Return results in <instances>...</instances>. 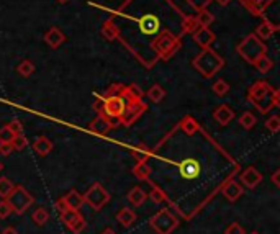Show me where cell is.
I'll return each instance as SVG.
<instances>
[{"instance_id":"obj_1","label":"cell","mask_w":280,"mask_h":234,"mask_svg":"<svg viewBox=\"0 0 280 234\" xmlns=\"http://www.w3.org/2000/svg\"><path fill=\"white\" fill-rule=\"evenodd\" d=\"M143 92L138 85H121V84H111L110 87L105 90L102 97L97 98L93 103V110L97 115H102L107 118L111 128H116L121 125V120L129 105L138 103L143 100Z\"/></svg>"},{"instance_id":"obj_2","label":"cell","mask_w":280,"mask_h":234,"mask_svg":"<svg viewBox=\"0 0 280 234\" xmlns=\"http://www.w3.org/2000/svg\"><path fill=\"white\" fill-rule=\"evenodd\" d=\"M126 18L136 27V35L131 36V40L133 41H136V40H148L149 41V49H151V43L158 38V36L163 33L164 30H169V28H163L161 17L158 14H154V12H143V14L138 15V17H133V15L126 14ZM153 56H154V54H153Z\"/></svg>"},{"instance_id":"obj_3","label":"cell","mask_w":280,"mask_h":234,"mask_svg":"<svg viewBox=\"0 0 280 234\" xmlns=\"http://www.w3.org/2000/svg\"><path fill=\"white\" fill-rule=\"evenodd\" d=\"M247 102L252 103L260 113H269L270 110L277 108L280 103V92L273 89L269 82L259 81L254 82L247 90Z\"/></svg>"},{"instance_id":"obj_4","label":"cell","mask_w":280,"mask_h":234,"mask_svg":"<svg viewBox=\"0 0 280 234\" xmlns=\"http://www.w3.org/2000/svg\"><path fill=\"white\" fill-rule=\"evenodd\" d=\"M192 66L195 67V71L198 74H202V77L213 79L215 74H218L223 69L225 59H223L216 51H213L211 48H207V49H202V51L194 58Z\"/></svg>"},{"instance_id":"obj_5","label":"cell","mask_w":280,"mask_h":234,"mask_svg":"<svg viewBox=\"0 0 280 234\" xmlns=\"http://www.w3.org/2000/svg\"><path fill=\"white\" fill-rule=\"evenodd\" d=\"M182 46V36L172 33L171 30H164L158 38L151 43V51L156 59L169 61Z\"/></svg>"},{"instance_id":"obj_6","label":"cell","mask_w":280,"mask_h":234,"mask_svg":"<svg viewBox=\"0 0 280 234\" xmlns=\"http://www.w3.org/2000/svg\"><path fill=\"white\" fill-rule=\"evenodd\" d=\"M236 53H238L247 64L252 66L260 56L267 54V46L262 40H259L256 35L251 33V35H247L244 40H241L239 45L236 46Z\"/></svg>"},{"instance_id":"obj_7","label":"cell","mask_w":280,"mask_h":234,"mask_svg":"<svg viewBox=\"0 0 280 234\" xmlns=\"http://www.w3.org/2000/svg\"><path fill=\"white\" fill-rule=\"evenodd\" d=\"M149 226L158 234H172V231H176L179 226V218L171 211V208H166L149 219Z\"/></svg>"},{"instance_id":"obj_8","label":"cell","mask_w":280,"mask_h":234,"mask_svg":"<svg viewBox=\"0 0 280 234\" xmlns=\"http://www.w3.org/2000/svg\"><path fill=\"white\" fill-rule=\"evenodd\" d=\"M5 200L9 201V205L12 206V211L15 214L27 213L28 208L35 203V198L31 196V193L22 185H15V188L12 190V193Z\"/></svg>"},{"instance_id":"obj_9","label":"cell","mask_w":280,"mask_h":234,"mask_svg":"<svg viewBox=\"0 0 280 234\" xmlns=\"http://www.w3.org/2000/svg\"><path fill=\"white\" fill-rule=\"evenodd\" d=\"M108 201H110V193L102 187V183H98V182L92 183L84 195V203L90 205L92 210H95V211H100Z\"/></svg>"},{"instance_id":"obj_10","label":"cell","mask_w":280,"mask_h":234,"mask_svg":"<svg viewBox=\"0 0 280 234\" xmlns=\"http://www.w3.org/2000/svg\"><path fill=\"white\" fill-rule=\"evenodd\" d=\"M179 174L182 175L185 180H195V178L202 174V165L195 159H184L177 164Z\"/></svg>"},{"instance_id":"obj_11","label":"cell","mask_w":280,"mask_h":234,"mask_svg":"<svg viewBox=\"0 0 280 234\" xmlns=\"http://www.w3.org/2000/svg\"><path fill=\"white\" fill-rule=\"evenodd\" d=\"M262 182V174L256 167H246L241 172V185H244L249 190H254L259 183Z\"/></svg>"},{"instance_id":"obj_12","label":"cell","mask_w":280,"mask_h":234,"mask_svg":"<svg viewBox=\"0 0 280 234\" xmlns=\"http://www.w3.org/2000/svg\"><path fill=\"white\" fill-rule=\"evenodd\" d=\"M221 193L223 196L228 200V201H238L242 195H244V187L241 185V182H236V180H228L225 183V187L221 188Z\"/></svg>"},{"instance_id":"obj_13","label":"cell","mask_w":280,"mask_h":234,"mask_svg":"<svg viewBox=\"0 0 280 234\" xmlns=\"http://www.w3.org/2000/svg\"><path fill=\"white\" fill-rule=\"evenodd\" d=\"M192 36H194V41H195L197 45L200 46L202 49L211 48V45H213L215 40H216L215 33L211 32L210 28H207V27H200V28L197 30V32L192 33Z\"/></svg>"},{"instance_id":"obj_14","label":"cell","mask_w":280,"mask_h":234,"mask_svg":"<svg viewBox=\"0 0 280 234\" xmlns=\"http://www.w3.org/2000/svg\"><path fill=\"white\" fill-rule=\"evenodd\" d=\"M111 129L113 128L110 126L108 120L103 118L102 115H97L95 118L89 123V131L97 134V136H108V133L111 131Z\"/></svg>"},{"instance_id":"obj_15","label":"cell","mask_w":280,"mask_h":234,"mask_svg":"<svg viewBox=\"0 0 280 234\" xmlns=\"http://www.w3.org/2000/svg\"><path fill=\"white\" fill-rule=\"evenodd\" d=\"M43 40H45V43H46L49 48L56 49V48H59L62 43L66 41V35L62 33L58 27H51L45 33V36H43Z\"/></svg>"},{"instance_id":"obj_16","label":"cell","mask_w":280,"mask_h":234,"mask_svg":"<svg viewBox=\"0 0 280 234\" xmlns=\"http://www.w3.org/2000/svg\"><path fill=\"white\" fill-rule=\"evenodd\" d=\"M213 118L220 123L221 126H226L229 125V123L233 121L234 118V112H233V108H229L228 105H220L218 108H215V112H213Z\"/></svg>"},{"instance_id":"obj_17","label":"cell","mask_w":280,"mask_h":234,"mask_svg":"<svg viewBox=\"0 0 280 234\" xmlns=\"http://www.w3.org/2000/svg\"><path fill=\"white\" fill-rule=\"evenodd\" d=\"M116 221L120 223L123 227H131L136 223V213L131 208H121L120 211L116 213Z\"/></svg>"},{"instance_id":"obj_18","label":"cell","mask_w":280,"mask_h":234,"mask_svg":"<svg viewBox=\"0 0 280 234\" xmlns=\"http://www.w3.org/2000/svg\"><path fill=\"white\" fill-rule=\"evenodd\" d=\"M102 36L107 41H115L118 40V27L113 18H108V20H105L102 23V30H100Z\"/></svg>"},{"instance_id":"obj_19","label":"cell","mask_w":280,"mask_h":234,"mask_svg":"<svg viewBox=\"0 0 280 234\" xmlns=\"http://www.w3.org/2000/svg\"><path fill=\"white\" fill-rule=\"evenodd\" d=\"M277 30H278L277 25H273V23L265 20V22H262V23L259 25L257 30H256V33H254V35H256L259 40L264 41V40H270L272 36H273V33L277 32Z\"/></svg>"},{"instance_id":"obj_20","label":"cell","mask_w":280,"mask_h":234,"mask_svg":"<svg viewBox=\"0 0 280 234\" xmlns=\"http://www.w3.org/2000/svg\"><path fill=\"white\" fill-rule=\"evenodd\" d=\"M62 198H64L66 205L69 206L71 210H80L84 205V195H80L77 190H71V192H67Z\"/></svg>"},{"instance_id":"obj_21","label":"cell","mask_w":280,"mask_h":234,"mask_svg":"<svg viewBox=\"0 0 280 234\" xmlns=\"http://www.w3.org/2000/svg\"><path fill=\"white\" fill-rule=\"evenodd\" d=\"M33 149H35L36 154H40V156H43V157L48 156V154L53 151L51 139H48L46 136H38L33 143Z\"/></svg>"},{"instance_id":"obj_22","label":"cell","mask_w":280,"mask_h":234,"mask_svg":"<svg viewBox=\"0 0 280 234\" xmlns=\"http://www.w3.org/2000/svg\"><path fill=\"white\" fill-rule=\"evenodd\" d=\"M179 128L182 129V131L187 134V136H194V134L200 129V125L195 121L194 116H190V115H187L182 118V121L179 123Z\"/></svg>"},{"instance_id":"obj_23","label":"cell","mask_w":280,"mask_h":234,"mask_svg":"<svg viewBox=\"0 0 280 234\" xmlns=\"http://www.w3.org/2000/svg\"><path fill=\"white\" fill-rule=\"evenodd\" d=\"M126 198H128V201L131 203L133 206H141L143 203H145V201L148 200V193H146L141 187H133V188L128 192Z\"/></svg>"},{"instance_id":"obj_24","label":"cell","mask_w":280,"mask_h":234,"mask_svg":"<svg viewBox=\"0 0 280 234\" xmlns=\"http://www.w3.org/2000/svg\"><path fill=\"white\" fill-rule=\"evenodd\" d=\"M200 28L194 15H184L180 20V35H192Z\"/></svg>"},{"instance_id":"obj_25","label":"cell","mask_w":280,"mask_h":234,"mask_svg":"<svg viewBox=\"0 0 280 234\" xmlns=\"http://www.w3.org/2000/svg\"><path fill=\"white\" fill-rule=\"evenodd\" d=\"M148 98L151 102H154V103H159V102H163L164 100V97H166V90H164V87L163 85H159V84H154L151 89L148 90Z\"/></svg>"},{"instance_id":"obj_26","label":"cell","mask_w":280,"mask_h":234,"mask_svg":"<svg viewBox=\"0 0 280 234\" xmlns=\"http://www.w3.org/2000/svg\"><path fill=\"white\" fill-rule=\"evenodd\" d=\"M151 167L146 164V162H136L134 169H133V174L136 178H139V180H149V177H151Z\"/></svg>"},{"instance_id":"obj_27","label":"cell","mask_w":280,"mask_h":234,"mask_svg":"<svg viewBox=\"0 0 280 234\" xmlns=\"http://www.w3.org/2000/svg\"><path fill=\"white\" fill-rule=\"evenodd\" d=\"M195 20L198 23V27H210L211 23L215 22V17L211 12H208L207 9H203V10H198L197 12V15H195Z\"/></svg>"},{"instance_id":"obj_28","label":"cell","mask_w":280,"mask_h":234,"mask_svg":"<svg viewBox=\"0 0 280 234\" xmlns=\"http://www.w3.org/2000/svg\"><path fill=\"white\" fill-rule=\"evenodd\" d=\"M256 69L260 72V74H267V72H270L272 71V67H273V61L267 56V54H264V56H260L256 63L252 64Z\"/></svg>"},{"instance_id":"obj_29","label":"cell","mask_w":280,"mask_h":234,"mask_svg":"<svg viewBox=\"0 0 280 234\" xmlns=\"http://www.w3.org/2000/svg\"><path fill=\"white\" fill-rule=\"evenodd\" d=\"M149 198H151L156 205H161V203H169V198H167V195L163 188H159L158 185H154L153 183V190L151 193H149Z\"/></svg>"},{"instance_id":"obj_30","label":"cell","mask_w":280,"mask_h":234,"mask_svg":"<svg viewBox=\"0 0 280 234\" xmlns=\"http://www.w3.org/2000/svg\"><path fill=\"white\" fill-rule=\"evenodd\" d=\"M238 121H239V126L244 128V129H252L254 126L257 125V118L251 112H244L241 115V118Z\"/></svg>"},{"instance_id":"obj_31","label":"cell","mask_w":280,"mask_h":234,"mask_svg":"<svg viewBox=\"0 0 280 234\" xmlns=\"http://www.w3.org/2000/svg\"><path fill=\"white\" fill-rule=\"evenodd\" d=\"M17 72L20 74L22 77H31L35 74V64L28 59H23L17 67Z\"/></svg>"},{"instance_id":"obj_32","label":"cell","mask_w":280,"mask_h":234,"mask_svg":"<svg viewBox=\"0 0 280 234\" xmlns=\"http://www.w3.org/2000/svg\"><path fill=\"white\" fill-rule=\"evenodd\" d=\"M211 90H213V94L216 97H225L229 94V84L226 81H223V79H220V81H216L211 85Z\"/></svg>"},{"instance_id":"obj_33","label":"cell","mask_w":280,"mask_h":234,"mask_svg":"<svg viewBox=\"0 0 280 234\" xmlns=\"http://www.w3.org/2000/svg\"><path fill=\"white\" fill-rule=\"evenodd\" d=\"M14 188H15V183L12 182L10 178L0 177V196H2V198H7Z\"/></svg>"},{"instance_id":"obj_34","label":"cell","mask_w":280,"mask_h":234,"mask_svg":"<svg viewBox=\"0 0 280 234\" xmlns=\"http://www.w3.org/2000/svg\"><path fill=\"white\" fill-rule=\"evenodd\" d=\"M31 218H33V221L38 226H45L49 221V213H48V210H45V208H36Z\"/></svg>"},{"instance_id":"obj_35","label":"cell","mask_w":280,"mask_h":234,"mask_svg":"<svg viewBox=\"0 0 280 234\" xmlns=\"http://www.w3.org/2000/svg\"><path fill=\"white\" fill-rule=\"evenodd\" d=\"M151 154L153 152L145 146H139V147H136V149H133V157L136 159V162H148V159L151 157Z\"/></svg>"},{"instance_id":"obj_36","label":"cell","mask_w":280,"mask_h":234,"mask_svg":"<svg viewBox=\"0 0 280 234\" xmlns=\"http://www.w3.org/2000/svg\"><path fill=\"white\" fill-rule=\"evenodd\" d=\"M71 229V232H74V234H80L82 232L85 227H87V221L84 219V216H79V218H76L72 221V223L67 226Z\"/></svg>"},{"instance_id":"obj_37","label":"cell","mask_w":280,"mask_h":234,"mask_svg":"<svg viewBox=\"0 0 280 234\" xmlns=\"http://www.w3.org/2000/svg\"><path fill=\"white\" fill-rule=\"evenodd\" d=\"M12 146H14V151H23L25 147L28 146V139L23 136V133L22 134H15L14 139L10 141Z\"/></svg>"},{"instance_id":"obj_38","label":"cell","mask_w":280,"mask_h":234,"mask_svg":"<svg viewBox=\"0 0 280 234\" xmlns=\"http://www.w3.org/2000/svg\"><path fill=\"white\" fill-rule=\"evenodd\" d=\"M79 216H80L79 210H71V208H69V210H66L64 213H61V221H62V223H64L66 226H69V224L72 223V221L76 219V218H79Z\"/></svg>"},{"instance_id":"obj_39","label":"cell","mask_w":280,"mask_h":234,"mask_svg":"<svg viewBox=\"0 0 280 234\" xmlns=\"http://www.w3.org/2000/svg\"><path fill=\"white\" fill-rule=\"evenodd\" d=\"M265 128L269 129L270 133H278L280 131V118L277 115H272L265 120Z\"/></svg>"},{"instance_id":"obj_40","label":"cell","mask_w":280,"mask_h":234,"mask_svg":"<svg viewBox=\"0 0 280 234\" xmlns=\"http://www.w3.org/2000/svg\"><path fill=\"white\" fill-rule=\"evenodd\" d=\"M12 213L14 211H12V206L9 205V201L2 198V201H0V219H7Z\"/></svg>"},{"instance_id":"obj_41","label":"cell","mask_w":280,"mask_h":234,"mask_svg":"<svg viewBox=\"0 0 280 234\" xmlns=\"http://www.w3.org/2000/svg\"><path fill=\"white\" fill-rule=\"evenodd\" d=\"M187 2L190 4V7L194 9L195 12H198V10H203V9H207L208 5H210V2H211V0H187Z\"/></svg>"},{"instance_id":"obj_42","label":"cell","mask_w":280,"mask_h":234,"mask_svg":"<svg viewBox=\"0 0 280 234\" xmlns=\"http://www.w3.org/2000/svg\"><path fill=\"white\" fill-rule=\"evenodd\" d=\"M15 134L10 131L7 126L0 128V143H10L12 139H14Z\"/></svg>"},{"instance_id":"obj_43","label":"cell","mask_w":280,"mask_h":234,"mask_svg":"<svg viewBox=\"0 0 280 234\" xmlns=\"http://www.w3.org/2000/svg\"><path fill=\"white\" fill-rule=\"evenodd\" d=\"M225 234H246L244 227H242L241 224L238 223H231L229 224L226 229H225Z\"/></svg>"},{"instance_id":"obj_44","label":"cell","mask_w":280,"mask_h":234,"mask_svg":"<svg viewBox=\"0 0 280 234\" xmlns=\"http://www.w3.org/2000/svg\"><path fill=\"white\" fill-rule=\"evenodd\" d=\"M7 128H9L14 134H22V133H23V126H22V123L18 121V120H12V121L9 123V125H7Z\"/></svg>"},{"instance_id":"obj_45","label":"cell","mask_w":280,"mask_h":234,"mask_svg":"<svg viewBox=\"0 0 280 234\" xmlns=\"http://www.w3.org/2000/svg\"><path fill=\"white\" fill-rule=\"evenodd\" d=\"M12 152H14L12 143H0V154H2V156H9Z\"/></svg>"},{"instance_id":"obj_46","label":"cell","mask_w":280,"mask_h":234,"mask_svg":"<svg viewBox=\"0 0 280 234\" xmlns=\"http://www.w3.org/2000/svg\"><path fill=\"white\" fill-rule=\"evenodd\" d=\"M54 208H56V210H58L59 213H64L66 210H69V206L66 205L64 198H59L58 201H56V203H54Z\"/></svg>"},{"instance_id":"obj_47","label":"cell","mask_w":280,"mask_h":234,"mask_svg":"<svg viewBox=\"0 0 280 234\" xmlns=\"http://www.w3.org/2000/svg\"><path fill=\"white\" fill-rule=\"evenodd\" d=\"M270 178H272V183H273V185H275V187L278 188V187H280V170L273 172Z\"/></svg>"},{"instance_id":"obj_48","label":"cell","mask_w":280,"mask_h":234,"mask_svg":"<svg viewBox=\"0 0 280 234\" xmlns=\"http://www.w3.org/2000/svg\"><path fill=\"white\" fill-rule=\"evenodd\" d=\"M0 234H20V232H18L15 227H5V229L0 232Z\"/></svg>"},{"instance_id":"obj_49","label":"cell","mask_w":280,"mask_h":234,"mask_svg":"<svg viewBox=\"0 0 280 234\" xmlns=\"http://www.w3.org/2000/svg\"><path fill=\"white\" fill-rule=\"evenodd\" d=\"M100 234H116V232H115L113 229H111V227H107V229H103Z\"/></svg>"},{"instance_id":"obj_50","label":"cell","mask_w":280,"mask_h":234,"mask_svg":"<svg viewBox=\"0 0 280 234\" xmlns=\"http://www.w3.org/2000/svg\"><path fill=\"white\" fill-rule=\"evenodd\" d=\"M216 2L220 4V5H223V7H225V5H228L229 2H231V0H216Z\"/></svg>"},{"instance_id":"obj_51","label":"cell","mask_w":280,"mask_h":234,"mask_svg":"<svg viewBox=\"0 0 280 234\" xmlns=\"http://www.w3.org/2000/svg\"><path fill=\"white\" fill-rule=\"evenodd\" d=\"M56 2H58V4H67L69 0H56Z\"/></svg>"},{"instance_id":"obj_52","label":"cell","mask_w":280,"mask_h":234,"mask_svg":"<svg viewBox=\"0 0 280 234\" xmlns=\"http://www.w3.org/2000/svg\"><path fill=\"white\" fill-rule=\"evenodd\" d=\"M4 170V164L2 162H0V172H2Z\"/></svg>"},{"instance_id":"obj_53","label":"cell","mask_w":280,"mask_h":234,"mask_svg":"<svg viewBox=\"0 0 280 234\" xmlns=\"http://www.w3.org/2000/svg\"><path fill=\"white\" fill-rule=\"evenodd\" d=\"M251 234H259V232H257V231H254V232H251Z\"/></svg>"}]
</instances>
